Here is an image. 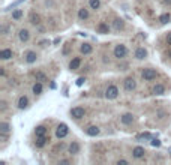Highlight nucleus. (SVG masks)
<instances>
[{
    "mask_svg": "<svg viewBox=\"0 0 171 165\" xmlns=\"http://www.w3.org/2000/svg\"><path fill=\"white\" fill-rule=\"evenodd\" d=\"M126 56H128V48H126L125 44H119V45L114 47V57H116V59L122 60Z\"/></svg>",
    "mask_w": 171,
    "mask_h": 165,
    "instance_id": "obj_1",
    "label": "nucleus"
},
{
    "mask_svg": "<svg viewBox=\"0 0 171 165\" xmlns=\"http://www.w3.org/2000/svg\"><path fill=\"white\" fill-rule=\"evenodd\" d=\"M119 96V87L116 84H110L105 90V98L107 99H116Z\"/></svg>",
    "mask_w": 171,
    "mask_h": 165,
    "instance_id": "obj_2",
    "label": "nucleus"
},
{
    "mask_svg": "<svg viewBox=\"0 0 171 165\" xmlns=\"http://www.w3.org/2000/svg\"><path fill=\"white\" fill-rule=\"evenodd\" d=\"M123 87H125V90H126V92H134V90L137 89V81H135V78H134V77H128V78H125V81H123Z\"/></svg>",
    "mask_w": 171,
    "mask_h": 165,
    "instance_id": "obj_3",
    "label": "nucleus"
},
{
    "mask_svg": "<svg viewBox=\"0 0 171 165\" xmlns=\"http://www.w3.org/2000/svg\"><path fill=\"white\" fill-rule=\"evenodd\" d=\"M141 75H143V80H144V81H153V80H156L158 72L155 71V69H152V68H146Z\"/></svg>",
    "mask_w": 171,
    "mask_h": 165,
    "instance_id": "obj_4",
    "label": "nucleus"
},
{
    "mask_svg": "<svg viewBox=\"0 0 171 165\" xmlns=\"http://www.w3.org/2000/svg\"><path fill=\"white\" fill-rule=\"evenodd\" d=\"M68 134H69L68 126H66L65 123H60V125L57 126V129H56V137H57V138H65Z\"/></svg>",
    "mask_w": 171,
    "mask_h": 165,
    "instance_id": "obj_5",
    "label": "nucleus"
},
{
    "mask_svg": "<svg viewBox=\"0 0 171 165\" xmlns=\"http://www.w3.org/2000/svg\"><path fill=\"white\" fill-rule=\"evenodd\" d=\"M71 116L75 120H80V119H83L86 116V110L83 107H74L72 110H71Z\"/></svg>",
    "mask_w": 171,
    "mask_h": 165,
    "instance_id": "obj_6",
    "label": "nucleus"
},
{
    "mask_svg": "<svg viewBox=\"0 0 171 165\" xmlns=\"http://www.w3.org/2000/svg\"><path fill=\"white\" fill-rule=\"evenodd\" d=\"M144 155H146L144 147L137 146V147H134V149H132V156H134L135 159H141V158H144Z\"/></svg>",
    "mask_w": 171,
    "mask_h": 165,
    "instance_id": "obj_7",
    "label": "nucleus"
},
{
    "mask_svg": "<svg viewBox=\"0 0 171 165\" xmlns=\"http://www.w3.org/2000/svg\"><path fill=\"white\" fill-rule=\"evenodd\" d=\"M134 57L137 60H144L147 57V50L144 47H138L135 50V53H134Z\"/></svg>",
    "mask_w": 171,
    "mask_h": 165,
    "instance_id": "obj_8",
    "label": "nucleus"
},
{
    "mask_svg": "<svg viewBox=\"0 0 171 165\" xmlns=\"http://www.w3.org/2000/svg\"><path fill=\"white\" fill-rule=\"evenodd\" d=\"M24 59H26V62H27V63H30V65H32V63H35V62L38 60V54H36L35 51H32V50H30V51H27V53L24 54Z\"/></svg>",
    "mask_w": 171,
    "mask_h": 165,
    "instance_id": "obj_9",
    "label": "nucleus"
},
{
    "mask_svg": "<svg viewBox=\"0 0 171 165\" xmlns=\"http://www.w3.org/2000/svg\"><path fill=\"white\" fill-rule=\"evenodd\" d=\"M12 56H14V51H12L11 48H3V50L0 51V59H2V60H9Z\"/></svg>",
    "mask_w": 171,
    "mask_h": 165,
    "instance_id": "obj_10",
    "label": "nucleus"
},
{
    "mask_svg": "<svg viewBox=\"0 0 171 165\" xmlns=\"http://www.w3.org/2000/svg\"><path fill=\"white\" fill-rule=\"evenodd\" d=\"M68 153L69 155H78L80 153V144L77 141H72L68 146Z\"/></svg>",
    "mask_w": 171,
    "mask_h": 165,
    "instance_id": "obj_11",
    "label": "nucleus"
},
{
    "mask_svg": "<svg viewBox=\"0 0 171 165\" xmlns=\"http://www.w3.org/2000/svg\"><path fill=\"white\" fill-rule=\"evenodd\" d=\"M152 93L158 95V96L164 95V93H165V86H164V84H161V83L155 84V86H153V89H152Z\"/></svg>",
    "mask_w": 171,
    "mask_h": 165,
    "instance_id": "obj_12",
    "label": "nucleus"
},
{
    "mask_svg": "<svg viewBox=\"0 0 171 165\" xmlns=\"http://www.w3.org/2000/svg\"><path fill=\"white\" fill-rule=\"evenodd\" d=\"M96 30H98V33H101V35H108V33H110V26L102 21V23L98 24Z\"/></svg>",
    "mask_w": 171,
    "mask_h": 165,
    "instance_id": "obj_13",
    "label": "nucleus"
},
{
    "mask_svg": "<svg viewBox=\"0 0 171 165\" xmlns=\"http://www.w3.org/2000/svg\"><path fill=\"white\" fill-rule=\"evenodd\" d=\"M80 66H81V57H74L69 62V69L71 71H77Z\"/></svg>",
    "mask_w": 171,
    "mask_h": 165,
    "instance_id": "obj_14",
    "label": "nucleus"
},
{
    "mask_svg": "<svg viewBox=\"0 0 171 165\" xmlns=\"http://www.w3.org/2000/svg\"><path fill=\"white\" fill-rule=\"evenodd\" d=\"M18 38H20L21 42H27V41L30 39V32H29L27 29H21V30L18 32Z\"/></svg>",
    "mask_w": 171,
    "mask_h": 165,
    "instance_id": "obj_15",
    "label": "nucleus"
},
{
    "mask_svg": "<svg viewBox=\"0 0 171 165\" xmlns=\"http://www.w3.org/2000/svg\"><path fill=\"white\" fill-rule=\"evenodd\" d=\"M120 122H122L123 125H132V122H134V114L125 113V114H122V117H120Z\"/></svg>",
    "mask_w": 171,
    "mask_h": 165,
    "instance_id": "obj_16",
    "label": "nucleus"
},
{
    "mask_svg": "<svg viewBox=\"0 0 171 165\" xmlns=\"http://www.w3.org/2000/svg\"><path fill=\"white\" fill-rule=\"evenodd\" d=\"M29 20H30V23L33 24V26H39V24L42 23V21H41V15L36 14V12H32L30 17H29Z\"/></svg>",
    "mask_w": 171,
    "mask_h": 165,
    "instance_id": "obj_17",
    "label": "nucleus"
},
{
    "mask_svg": "<svg viewBox=\"0 0 171 165\" xmlns=\"http://www.w3.org/2000/svg\"><path fill=\"white\" fill-rule=\"evenodd\" d=\"M47 128L44 126V125H39V126H36L35 128V135L36 137H44V135H47Z\"/></svg>",
    "mask_w": 171,
    "mask_h": 165,
    "instance_id": "obj_18",
    "label": "nucleus"
},
{
    "mask_svg": "<svg viewBox=\"0 0 171 165\" xmlns=\"http://www.w3.org/2000/svg\"><path fill=\"white\" fill-rule=\"evenodd\" d=\"M89 17H90V14H89V9H86V8H81V9L78 11V18H80L81 21H86Z\"/></svg>",
    "mask_w": 171,
    "mask_h": 165,
    "instance_id": "obj_19",
    "label": "nucleus"
},
{
    "mask_svg": "<svg viewBox=\"0 0 171 165\" xmlns=\"http://www.w3.org/2000/svg\"><path fill=\"white\" fill-rule=\"evenodd\" d=\"M99 128L98 126H89L87 129H86V134L89 135V137H96V135H99Z\"/></svg>",
    "mask_w": 171,
    "mask_h": 165,
    "instance_id": "obj_20",
    "label": "nucleus"
},
{
    "mask_svg": "<svg viewBox=\"0 0 171 165\" xmlns=\"http://www.w3.org/2000/svg\"><path fill=\"white\" fill-rule=\"evenodd\" d=\"M35 80L39 81V83H45V81H48V77L42 71H38V72H35Z\"/></svg>",
    "mask_w": 171,
    "mask_h": 165,
    "instance_id": "obj_21",
    "label": "nucleus"
},
{
    "mask_svg": "<svg viewBox=\"0 0 171 165\" xmlns=\"http://www.w3.org/2000/svg\"><path fill=\"white\" fill-rule=\"evenodd\" d=\"M80 51H81V54H92V51H93V47L90 45V44H81V47H80Z\"/></svg>",
    "mask_w": 171,
    "mask_h": 165,
    "instance_id": "obj_22",
    "label": "nucleus"
},
{
    "mask_svg": "<svg viewBox=\"0 0 171 165\" xmlns=\"http://www.w3.org/2000/svg\"><path fill=\"white\" fill-rule=\"evenodd\" d=\"M113 27L117 30V32H120L125 29V21H123L122 18H116L114 21H113Z\"/></svg>",
    "mask_w": 171,
    "mask_h": 165,
    "instance_id": "obj_23",
    "label": "nucleus"
},
{
    "mask_svg": "<svg viewBox=\"0 0 171 165\" xmlns=\"http://www.w3.org/2000/svg\"><path fill=\"white\" fill-rule=\"evenodd\" d=\"M27 105H29V98L27 96H21L18 99V108L20 110H24V108H27Z\"/></svg>",
    "mask_w": 171,
    "mask_h": 165,
    "instance_id": "obj_24",
    "label": "nucleus"
},
{
    "mask_svg": "<svg viewBox=\"0 0 171 165\" xmlns=\"http://www.w3.org/2000/svg\"><path fill=\"white\" fill-rule=\"evenodd\" d=\"M47 141H48V138H47V135H44V137H36V141H35V144H36V147H44L45 144H47Z\"/></svg>",
    "mask_w": 171,
    "mask_h": 165,
    "instance_id": "obj_25",
    "label": "nucleus"
},
{
    "mask_svg": "<svg viewBox=\"0 0 171 165\" xmlns=\"http://www.w3.org/2000/svg\"><path fill=\"white\" fill-rule=\"evenodd\" d=\"M171 21V15L168 12H164V14H161L159 15V23L161 24H167Z\"/></svg>",
    "mask_w": 171,
    "mask_h": 165,
    "instance_id": "obj_26",
    "label": "nucleus"
},
{
    "mask_svg": "<svg viewBox=\"0 0 171 165\" xmlns=\"http://www.w3.org/2000/svg\"><path fill=\"white\" fill-rule=\"evenodd\" d=\"M32 90H33V93H35V95H41V93H42V90H44V87H42V83H39V81H38V83H35Z\"/></svg>",
    "mask_w": 171,
    "mask_h": 165,
    "instance_id": "obj_27",
    "label": "nucleus"
},
{
    "mask_svg": "<svg viewBox=\"0 0 171 165\" xmlns=\"http://www.w3.org/2000/svg\"><path fill=\"white\" fill-rule=\"evenodd\" d=\"M21 17H23V9H15V11H12V20L18 21V20H21Z\"/></svg>",
    "mask_w": 171,
    "mask_h": 165,
    "instance_id": "obj_28",
    "label": "nucleus"
},
{
    "mask_svg": "<svg viewBox=\"0 0 171 165\" xmlns=\"http://www.w3.org/2000/svg\"><path fill=\"white\" fill-rule=\"evenodd\" d=\"M89 6H90V9L98 11L101 8V0H89Z\"/></svg>",
    "mask_w": 171,
    "mask_h": 165,
    "instance_id": "obj_29",
    "label": "nucleus"
},
{
    "mask_svg": "<svg viewBox=\"0 0 171 165\" xmlns=\"http://www.w3.org/2000/svg\"><path fill=\"white\" fill-rule=\"evenodd\" d=\"M9 131H11V125L8 122H2L0 123V132H6L8 134Z\"/></svg>",
    "mask_w": 171,
    "mask_h": 165,
    "instance_id": "obj_30",
    "label": "nucleus"
},
{
    "mask_svg": "<svg viewBox=\"0 0 171 165\" xmlns=\"http://www.w3.org/2000/svg\"><path fill=\"white\" fill-rule=\"evenodd\" d=\"M23 2H26V0H17V2H14L11 6H8V8H6V11H8V9H14L15 6H18V5H20V3H23Z\"/></svg>",
    "mask_w": 171,
    "mask_h": 165,
    "instance_id": "obj_31",
    "label": "nucleus"
},
{
    "mask_svg": "<svg viewBox=\"0 0 171 165\" xmlns=\"http://www.w3.org/2000/svg\"><path fill=\"white\" fill-rule=\"evenodd\" d=\"M84 83H86V78H84V77H80V78L77 80V86H83Z\"/></svg>",
    "mask_w": 171,
    "mask_h": 165,
    "instance_id": "obj_32",
    "label": "nucleus"
},
{
    "mask_svg": "<svg viewBox=\"0 0 171 165\" xmlns=\"http://www.w3.org/2000/svg\"><path fill=\"white\" fill-rule=\"evenodd\" d=\"M152 146H153V147H159V146H161V141L156 140V138H153V140H152Z\"/></svg>",
    "mask_w": 171,
    "mask_h": 165,
    "instance_id": "obj_33",
    "label": "nucleus"
},
{
    "mask_svg": "<svg viewBox=\"0 0 171 165\" xmlns=\"http://www.w3.org/2000/svg\"><path fill=\"white\" fill-rule=\"evenodd\" d=\"M8 32H9V26H3L2 27V33L3 35H8Z\"/></svg>",
    "mask_w": 171,
    "mask_h": 165,
    "instance_id": "obj_34",
    "label": "nucleus"
},
{
    "mask_svg": "<svg viewBox=\"0 0 171 165\" xmlns=\"http://www.w3.org/2000/svg\"><path fill=\"white\" fill-rule=\"evenodd\" d=\"M140 137H141V138H146V140H150V138H152V135H150L149 132H144V134H141Z\"/></svg>",
    "mask_w": 171,
    "mask_h": 165,
    "instance_id": "obj_35",
    "label": "nucleus"
},
{
    "mask_svg": "<svg viewBox=\"0 0 171 165\" xmlns=\"http://www.w3.org/2000/svg\"><path fill=\"white\" fill-rule=\"evenodd\" d=\"M50 44H51L50 41H41V42H39V45H41V47H47V45H50Z\"/></svg>",
    "mask_w": 171,
    "mask_h": 165,
    "instance_id": "obj_36",
    "label": "nucleus"
},
{
    "mask_svg": "<svg viewBox=\"0 0 171 165\" xmlns=\"http://www.w3.org/2000/svg\"><path fill=\"white\" fill-rule=\"evenodd\" d=\"M167 44H168V45H171V32H168V33H167Z\"/></svg>",
    "mask_w": 171,
    "mask_h": 165,
    "instance_id": "obj_37",
    "label": "nucleus"
},
{
    "mask_svg": "<svg viewBox=\"0 0 171 165\" xmlns=\"http://www.w3.org/2000/svg\"><path fill=\"white\" fill-rule=\"evenodd\" d=\"M6 108H8V105H6V102H5V101H2V111H5Z\"/></svg>",
    "mask_w": 171,
    "mask_h": 165,
    "instance_id": "obj_38",
    "label": "nucleus"
},
{
    "mask_svg": "<svg viewBox=\"0 0 171 165\" xmlns=\"http://www.w3.org/2000/svg\"><path fill=\"white\" fill-rule=\"evenodd\" d=\"M117 164H119V165H120V164L125 165V164H128V161H126V159H119V161H117Z\"/></svg>",
    "mask_w": 171,
    "mask_h": 165,
    "instance_id": "obj_39",
    "label": "nucleus"
},
{
    "mask_svg": "<svg viewBox=\"0 0 171 165\" xmlns=\"http://www.w3.org/2000/svg\"><path fill=\"white\" fill-rule=\"evenodd\" d=\"M158 116H159V119H164L165 113H164V111H158Z\"/></svg>",
    "mask_w": 171,
    "mask_h": 165,
    "instance_id": "obj_40",
    "label": "nucleus"
},
{
    "mask_svg": "<svg viewBox=\"0 0 171 165\" xmlns=\"http://www.w3.org/2000/svg\"><path fill=\"white\" fill-rule=\"evenodd\" d=\"M162 3H164L165 6H170V5H171V0H162Z\"/></svg>",
    "mask_w": 171,
    "mask_h": 165,
    "instance_id": "obj_41",
    "label": "nucleus"
},
{
    "mask_svg": "<svg viewBox=\"0 0 171 165\" xmlns=\"http://www.w3.org/2000/svg\"><path fill=\"white\" fill-rule=\"evenodd\" d=\"M0 75H2V77H5V75H6V72H5L3 68H0Z\"/></svg>",
    "mask_w": 171,
    "mask_h": 165,
    "instance_id": "obj_42",
    "label": "nucleus"
},
{
    "mask_svg": "<svg viewBox=\"0 0 171 165\" xmlns=\"http://www.w3.org/2000/svg\"><path fill=\"white\" fill-rule=\"evenodd\" d=\"M59 164H69L68 159H63V161H59Z\"/></svg>",
    "mask_w": 171,
    "mask_h": 165,
    "instance_id": "obj_43",
    "label": "nucleus"
},
{
    "mask_svg": "<svg viewBox=\"0 0 171 165\" xmlns=\"http://www.w3.org/2000/svg\"><path fill=\"white\" fill-rule=\"evenodd\" d=\"M68 53H69V47H66L63 50V54H68Z\"/></svg>",
    "mask_w": 171,
    "mask_h": 165,
    "instance_id": "obj_44",
    "label": "nucleus"
},
{
    "mask_svg": "<svg viewBox=\"0 0 171 165\" xmlns=\"http://www.w3.org/2000/svg\"><path fill=\"white\" fill-rule=\"evenodd\" d=\"M168 57H171V50H168Z\"/></svg>",
    "mask_w": 171,
    "mask_h": 165,
    "instance_id": "obj_45",
    "label": "nucleus"
}]
</instances>
